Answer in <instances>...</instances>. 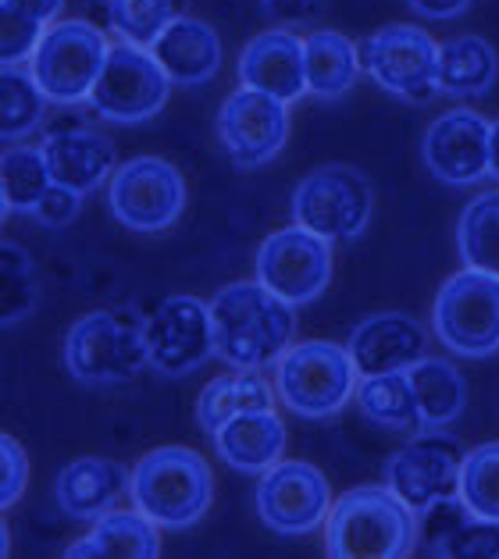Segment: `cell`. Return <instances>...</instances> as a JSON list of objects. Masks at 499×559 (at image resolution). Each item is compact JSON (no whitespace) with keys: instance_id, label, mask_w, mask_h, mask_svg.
Returning <instances> with one entry per match:
<instances>
[{"instance_id":"15","label":"cell","mask_w":499,"mask_h":559,"mask_svg":"<svg viewBox=\"0 0 499 559\" xmlns=\"http://www.w3.org/2000/svg\"><path fill=\"white\" fill-rule=\"evenodd\" d=\"M258 282L293 307L314 304L332 282V242L300 225L272 231L258 250Z\"/></svg>"},{"instance_id":"31","label":"cell","mask_w":499,"mask_h":559,"mask_svg":"<svg viewBox=\"0 0 499 559\" xmlns=\"http://www.w3.org/2000/svg\"><path fill=\"white\" fill-rule=\"evenodd\" d=\"M47 115V93L39 90L29 68L4 64L0 72V135L4 143H22L44 126Z\"/></svg>"},{"instance_id":"33","label":"cell","mask_w":499,"mask_h":559,"mask_svg":"<svg viewBox=\"0 0 499 559\" xmlns=\"http://www.w3.org/2000/svg\"><path fill=\"white\" fill-rule=\"evenodd\" d=\"M456 247L464 267L489 271L499 278V189L478 193L456 222Z\"/></svg>"},{"instance_id":"14","label":"cell","mask_w":499,"mask_h":559,"mask_svg":"<svg viewBox=\"0 0 499 559\" xmlns=\"http://www.w3.org/2000/svg\"><path fill=\"white\" fill-rule=\"evenodd\" d=\"M211 357H218L211 304L186 293L161 299L151 318H146V360H151V371L165 378H186L200 371Z\"/></svg>"},{"instance_id":"17","label":"cell","mask_w":499,"mask_h":559,"mask_svg":"<svg viewBox=\"0 0 499 559\" xmlns=\"http://www.w3.org/2000/svg\"><path fill=\"white\" fill-rule=\"evenodd\" d=\"M489 132L492 121L471 107L439 115L421 140V160L431 179L442 186H478L489 179Z\"/></svg>"},{"instance_id":"18","label":"cell","mask_w":499,"mask_h":559,"mask_svg":"<svg viewBox=\"0 0 499 559\" xmlns=\"http://www.w3.org/2000/svg\"><path fill=\"white\" fill-rule=\"evenodd\" d=\"M346 349L360 378L411 371L428 357V329L403 310H379L349 332Z\"/></svg>"},{"instance_id":"41","label":"cell","mask_w":499,"mask_h":559,"mask_svg":"<svg viewBox=\"0 0 499 559\" xmlns=\"http://www.w3.org/2000/svg\"><path fill=\"white\" fill-rule=\"evenodd\" d=\"M69 0H0V11H15V15L29 19L36 25H54L61 19V11Z\"/></svg>"},{"instance_id":"8","label":"cell","mask_w":499,"mask_h":559,"mask_svg":"<svg viewBox=\"0 0 499 559\" xmlns=\"http://www.w3.org/2000/svg\"><path fill=\"white\" fill-rule=\"evenodd\" d=\"M111 44L97 25L83 19H58L29 58V72L54 104H90L93 86L104 72Z\"/></svg>"},{"instance_id":"36","label":"cell","mask_w":499,"mask_h":559,"mask_svg":"<svg viewBox=\"0 0 499 559\" xmlns=\"http://www.w3.org/2000/svg\"><path fill=\"white\" fill-rule=\"evenodd\" d=\"M0 275H4L0 321H4V329H8V324H19V321L29 318L36 299H39L33 257L25 253L19 242H4V247H0Z\"/></svg>"},{"instance_id":"34","label":"cell","mask_w":499,"mask_h":559,"mask_svg":"<svg viewBox=\"0 0 499 559\" xmlns=\"http://www.w3.org/2000/svg\"><path fill=\"white\" fill-rule=\"evenodd\" d=\"M182 15V0H107L111 29L126 44L151 50L157 36Z\"/></svg>"},{"instance_id":"25","label":"cell","mask_w":499,"mask_h":559,"mask_svg":"<svg viewBox=\"0 0 499 559\" xmlns=\"http://www.w3.org/2000/svg\"><path fill=\"white\" fill-rule=\"evenodd\" d=\"M161 524L143 510H107L93 521V531L69 549V559H157Z\"/></svg>"},{"instance_id":"9","label":"cell","mask_w":499,"mask_h":559,"mask_svg":"<svg viewBox=\"0 0 499 559\" xmlns=\"http://www.w3.org/2000/svg\"><path fill=\"white\" fill-rule=\"evenodd\" d=\"M439 47L428 29L389 22L360 44V64L375 86L400 100L425 104L439 93Z\"/></svg>"},{"instance_id":"27","label":"cell","mask_w":499,"mask_h":559,"mask_svg":"<svg viewBox=\"0 0 499 559\" xmlns=\"http://www.w3.org/2000/svg\"><path fill=\"white\" fill-rule=\"evenodd\" d=\"M499 53L485 36H453L439 47V93L453 100L485 97L496 86Z\"/></svg>"},{"instance_id":"12","label":"cell","mask_w":499,"mask_h":559,"mask_svg":"<svg viewBox=\"0 0 499 559\" xmlns=\"http://www.w3.org/2000/svg\"><path fill=\"white\" fill-rule=\"evenodd\" d=\"M332 502L329 477L307 460H278L258 481V516L282 538L314 535L329 521Z\"/></svg>"},{"instance_id":"20","label":"cell","mask_w":499,"mask_h":559,"mask_svg":"<svg viewBox=\"0 0 499 559\" xmlns=\"http://www.w3.org/2000/svg\"><path fill=\"white\" fill-rule=\"evenodd\" d=\"M132 492V471L111 456H79L54 481V502L72 521H97Z\"/></svg>"},{"instance_id":"10","label":"cell","mask_w":499,"mask_h":559,"mask_svg":"<svg viewBox=\"0 0 499 559\" xmlns=\"http://www.w3.org/2000/svg\"><path fill=\"white\" fill-rule=\"evenodd\" d=\"M107 207L129 231H165L186 211V179L165 157H132L107 182Z\"/></svg>"},{"instance_id":"22","label":"cell","mask_w":499,"mask_h":559,"mask_svg":"<svg viewBox=\"0 0 499 559\" xmlns=\"http://www.w3.org/2000/svg\"><path fill=\"white\" fill-rule=\"evenodd\" d=\"M428 552L439 559H499V521L471 513L461 496L442 499L417 516Z\"/></svg>"},{"instance_id":"3","label":"cell","mask_w":499,"mask_h":559,"mask_svg":"<svg viewBox=\"0 0 499 559\" xmlns=\"http://www.w3.org/2000/svg\"><path fill=\"white\" fill-rule=\"evenodd\" d=\"M132 507L161 527H193L207 516L214 499V474L190 445H161L143 453L132 467Z\"/></svg>"},{"instance_id":"32","label":"cell","mask_w":499,"mask_h":559,"mask_svg":"<svg viewBox=\"0 0 499 559\" xmlns=\"http://www.w3.org/2000/svg\"><path fill=\"white\" fill-rule=\"evenodd\" d=\"M54 186L44 146L11 143L0 160V197H4V211L33 214L36 203Z\"/></svg>"},{"instance_id":"28","label":"cell","mask_w":499,"mask_h":559,"mask_svg":"<svg viewBox=\"0 0 499 559\" xmlns=\"http://www.w3.org/2000/svg\"><path fill=\"white\" fill-rule=\"evenodd\" d=\"M354 403L360 406V414L393 435H421L428 431L425 417H421V403H417V392L411 385L407 371H393V374H371L357 381V395Z\"/></svg>"},{"instance_id":"26","label":"cell","mask_w":499,"mask_h":559,"mask_svg":"<svg viewBox=\"0 0 499 559\" xmlns=\"http://www.w3.org/2000/svg\"><path fill=\"white\" fill-rule=\"evenodd\" d=\"M275 381H268L264 371L250 367H233L218 378H211L197 400V425L204 435H214L228 420L253 411H272L275 406Z\"/></svg>"},{"instance_id":"5","label":"cell","mask_w":499,"mask_h":559,"mask_svg":"<svg viewBox=\"0 0 499 559\" xmlns=\"http://www.w3.org/2000/svg\"><path fill=\"white\" fill-rule=\"evenodd\" d=\"M357 367L343 343L310 338L293 343L275 364V395L289 414L321 420L335 417L357 395Z\"/></svg>"},{"instance_id":"43","label":"cell","mask_w":499,"mask_h":559,"mask_svg":"<svg viewBox=\"0 0 499 559\" xmlns=\"http://www.w3.org/2000/svg\"><path fill=\"white\" fill-rule=\"evenodd\" d=\"M489 179L499 182V118L492 121V132H489Z\"/></svg>"},{"instance_id":"2","label":"cell","mask_w":499,"mask_h":559,"mask_svg":"<svg viewBox=\"0 0 499 559\" xmlns=\"http://www.w3.org/2000/svg\"><path fill=\"white\" fill-rule=\"evenodd\" d=\"M417 513L389 485H357L332 502L325 552L332 559H403L414 552Z\"/></svg>"},{"instance_id":"38","label":"cell","mask_w":499,"mask_h":559,"mask_svg":"<svg viewBox=\"0 0 499 559\" xmlns=\"http://www.w3.org/2000/svg\"><path fill=\"white\" fill-rule=\"evenodd\" d=\"M25 485H29V456H25L19 439L4 435L0 439V510L8 513V507H15Z\"/></svg>"},{"instance_id":"37","label":"cell","mask_w":499,"mask_h":559,"mask_svg":"<svg viewBox=\"0 0 499 559\" xmlns=\"http://www.w3.org/2000/svg\"><path fill=\"white\" fill-rule=\"evenodd\" d=\"M44 25L15 15V11H0V61L4 64H22L33 58L36 44L44 39Z\"/></svg>"},{"instance_id":"29","label":"cell","mask_w":499,"mask_h":559,"mask_svg":"<svg viewBox=\"0 0 499 559\" xmlns=\"http://www.w3.org/2000/svg\"><path fill=\"white\" fill-rule=\"evenodd\" d=\"M307 93L321 100H335L354 90L360 75V47L335 29H314L304 36Z\"/></svg>"},{"instance_id":"35","label":"cell","mask_w":499,"mask_h":559,"mask_svg":"<svg viewBox=\"0 0 499 559\" xmlns=\"http://www.w3.org/2000/svg\"><path fill=\"white\" fill-rule=\"evenodd\" d=\"M456 496L485 521H499V442H482L464 453Z\"/></svg>"},{"instance_id":"16","label":"cell","mask_w":499,"mask_h":559,"mask_svg":"<svg viewBox=\"0 0 499 559\" xmlns=\"http://www.w3.org/2000/svg\"><path fill=\"white\" fill-rule=\"evenodd\" d=\"M218 140L236 168H264L289 140V104L247 86L236 90L218 111Z\"/></svg>"},{"instance_id":"4","label":"cell","mask_w":499,"mask_h":559,"mask_svg":"<svg viewBox=\"0 0 499 559\" xmlns=\"http://www.w3.org/2000/svg\"><path fill=\"white\" fill-rule=\"evenodd\" d=\"M64 367L75 381L93 389L126 385L151 367L146 360V318L132 310L83 313L64 335Z\"/></svg>"},{"instance_id":"23","label":"cell","mask_w":499,"mask_h":559,"mask_svg":"<svg viewBox=\"0 0 499 559\" xmlns=\"http://www.w3.org/2000/svg\"><path fill=\"white\" fill-rule=\"evenodd\" d=\"M151 53L161 61L175 86H207L222 68V39L214 25L193 15H179L157 36Z\"/></svg>"},{"instance_id":"40","label":"cell","mask_w":499,"mask_h":559,"mask_svg":"<svg viewBox=\"0 0 499 559\" xmlns=\"http://www.w3.org/2000/svg\"><path fill=\"white\" fill-rule=\"evenodd\" d=\"M261 11L278 29H296V25L314 22L325 11V0H261Z\"/></svg>"},{"instance_id":"13","label":"cell","mask_w":499,"mask_h":559,"mask_svg":"<svg viewBox=\"0 0 499 559\" xmlns=\"http://www.w3.org/2000/svg\"><path fill=\"white\" fill-rule=\"evenodd\" d=\"M464 445L442 428L411 435V442L396 449L385 463V485L421 516L442 499H453L461 488Z\"/></svg>"},{"instance_id":"6","label":"cell","mask_w":499,"mask_h":559,"mask_svg":"<svg viewBox=\"0 0 499 559\" xmlns=\"http://www.w3.org/2000/svg\"><path fill=\"white\" fill-rule=\"evenodd\" d=\"M293 225L329 242H354L375 217V186L360 168L321 165L307 171L289 200Z\"/></svg>"},{"instance_id":"30","label":"cell","mask_w":499,"mask_h":559,"mask_svg":"<svg viewBox=\"0 0 499 559\" xmlns=\"http://www.w3.org/2000/svg\"><path fill=\"white\" fill-rule=\"evenodd\" d=\"M411 385L421 403V417L428 428H450L467 411V381L453 360L425 357L411 367Z\"/></svg>"},{"instance_id":"39","label":"cell","mask_w":499,"mask_h":559,"mask_svg":"<svg viewBox=\"0 0 499 559\" xmlns=\"http://www.w3.org/2000/svg\"><path fill=\"white\" fill-rule=\"evenodd\" d=\"M79 207H83V193H75V189L69 186H58L54 182L44 200L36 203V222L44 225V228H64V225H72L75 217H79Z\"/></svg>"},{"instance_id":"19","label":"cell","mask_w":499,"mask_h":559,"mask_svg":"<svg viewBox=\"0 0 499 559\" xmlns=\"http://www.w3.org/2000/svg\"><path fill=\"white\" fill-rule=\"evenodd\" d=\"M239 83L282 104L307 97L304 39L293 29H264L239 53Z\"/></svg>"},{"instance_id":"1","label":"cell","mask_w":499,"mask_h":559,"mask_svg":"<svg viewBox=\"0 0 499 559\" xmlns=\"http://www.w3.org/2000/svg\"><path fill=\"white\" fill-rule=\"evenodd\" d=\"M214 349L228 367L268 371L296 338V307L261 282H233L211 299Z\"/></svg>"},{"instance_id":"11","label":"cell","mask_w":499,"mask_h":559,"mask_svg":"<svg viewBox=\"0 0 499 559\" xmlns=\"http://www.w3.org/2000/svg\"><path fill=\"white\" fill-rule=\"evenodd\" d=\"M171 86L175 83L151 50L118 39L111 53H107L90 104L104 121L140 126V121H151L154 115H161Z\"/></svg>"},{"instance_id":"7","label":"cell","mask_w":499,"mask_h":559,"mask_svg":"<svg viewBox=\"0 0 499 559\" xmlns=\"http://www.w3.org/2000/svg\"><path fill=\"white\" fill-rule=\"evenodd\" d=\"M431 329L453 357L485 360L499 353V278L478 267L450 275L431 304Z\"/></svg>"},{"instance_id":"24","label":"cell","mask_w":499,"mask_h":559,"mask_svg":"<svg viewBox=\"0 0 499 559\" xmlns=\"http://www.w3.org/2000/svg\"><path fill=\"white\" fill-rule=\"evenodd\" d=\"M211 439L228 467L239 474L261 477L264 471H272L275 463L286 456L289 431H286V420H282L272 406V411H253V414L233 417L225 428L214 431Z\"/></svg>"},{"instance_id":"42","label":"cell","mask_w":499,"mask_h":559,"mask_svg":"<svg viewBox=\"0 0 499 559\" xmlns=\"http://www.w3.org/2000/svg\"><path fill=\"white\" fill-rule=\"evenodd\" d=\"M407 4H411L421 19L450 22V19H456V15H464V11L471 8V0H407Z\"/></svg>"},{"instance_id":"21","label":"cell","mask_w":499,"mask_h":559,"mask_svg":"<svg viewBox=\"0 0 499 559\" xmlns=\"http://www.w3.org/2000/svg\"><path fill=\"white\" fill-rule=\"evenodd\" d=\"M44 157L50 168V179L58 186H69L75 193H93L104 182H111L118 168L115 143L93 129H64L50 132L44 143Z\"/></svg>"}]
</instances>
